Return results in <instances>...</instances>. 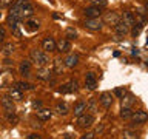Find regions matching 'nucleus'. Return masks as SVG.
<instances>
[{
  "mask_svg": "<svg viewBox=\"0 0 148 139\" xmlns=\"http://www.w3.org/2000/svg\"><path fill=\"white\" fill-rule=\"evenodd\" d=\"M99 102H100V105L103 107V108H110V107L113 105V94L108 93V91H103L99 97Z\"/></svg>",
  "mask_w": 148,
  "mask_h": 139,
  "instance_id": "nucleus-5",
  "label": "nucleus"
},
{
  "mask_svg": "<svg viewBox=\"0 0 148 139\" xmlns=\"http://www.w3.org/2000/svg\"><path fill=\"white\" fill-rule=\"evenodd\" d=\"M127 93L128 91H127V88H125V87H119V88H116V90H114V94L117 96V97H120V99H122Z\"/></svg>",
  "mask_w": 148,
  "mask_h": 139,
  "instance_id": "nucleus-29",
  "label": "nucleus"
},
{
  "mask_svg": "<svg viewBox=\"0 0 148 139\" xmlns=\"http://www.w3.org/2000/svg\"><path fill=\"white\" fill-rule=\"evenodd\" d=\"M28 139H40V136L37 133H31L29 136H28Z\"/></svg>",
  "mask_w": 148,
  "mask_h": 139,
  "instance_id": "nucleus-41",
  "label": "nucleus"
},
{
  "mask_svg": "<svg viewBox=\"0 0 148 139\" xmlns=\"http://www.w3.org/2000/svg\"><path fill=\"white\" fill-rule=\"evenodd\" d=\"M54 73H62V60H59V59H56L54 60Z\"/></svg>",
  "mask_w": 148,
  "mask_h": 139,
  "instance_id": "nucleus-32",
  "label": "nucleus"
},
{
  "mask_svg": "<svg viewBox=\"0 0 148 139\" xmlns=\"http://www.w3.org/2000/svg\"><path fill=\"white\" fill-rule=\"evenodd\" d=\"M31 59L34 60L37 65H40V67H45V65L49 62L46 53H43V51H40V50H31Z\"/></svg>",
  "mask_w": 148,
  "mask_h": 139,
  "instance_id": "nucleus-1",
  "label": "nucleus"
},
{
  "mask_svg": "<svg viewBox=\"0 0 148 139\" xmlns=\"http://www.w3.org/2000/svg\"><path fill=\"white\" fill-rule=\"evenodd\" d=\"M18 71H20L22 76H29L31 73V63L28 60H22L20 65H18Z\"/></svg>",
  "mask_w": 148,
  "mask_h": 139,
  "instance_id": "nucleus-16",
  "label": "nucleus"
},
{
  "mask_svg": "<svg viewBox=\"0 0 148 139\" xmlns=\"http://www.w3.org/2000/svg\"><path fill=\"white\" fill-rule=\"evenodd\" d=\"M147 67H148V62H147Z\"/></svg>",
  "mask_w": 148,
  "mask_h": 139,
  "instance_id": "nucleus-46",
  "label": "nucleus"
},
{
  "mask_svg": "<svg viewBox=\"0 0 148 139\" xmlns=\"http://www.w3.org/2000/svg\"><path fill=\"white\" fill-rule=\"evenodd\" d=\"M114 31H116V34H117L119 37H123L125 34H128V31H130V26L128 25H125V23L120 20L117 25L114 26Z\"/></svg>",
  "mask_w": 148,
  "mask_h": 139,
  "instance_id": "nucleus-10",
  "label": "nucleus"
},
{
  "mask_svg": "<svg viewBox=\"0 0 148 139\" xmlns=\"http://www.w3.org/2000/svg\"><path fill=\"white\" fill-rule=\"evenodd\" d=\"M85 85H86V88H90V90H94V88L97 87V79H96V76L92 73H86Z\"/></svg>",
  "mask_w": 148,
  "mask_h": 139,
  "instance_id": "nucleus-11",
  "label": "nucleus"
},
{
  "mask_svg": "<svg viewBox=\"0 0 148 139\" xmlns=\"http://www.w3.org/2000/svg\"><path fill=\"white\" fill-rule=\"evenodd\" d=\"M32 107H34V108H40V107H42V102H40V100H34V102H32Z\"/></svg>",
  "mask_w": 148,
  "mask_h": 139,
  "instance_id": "nucleus-40",
  "label": "nucleus"
},
{
  "mask_svg": "<svg viewBox=\"0 0 148 139\" xmlns=\"http://www.w3.org/2000/svg\"><path fill=\"white\" fill-rule=\"evenodd\" d=\"M14 3V0H0V9L2 8H8Z\"/></svg>",
  "mask_w": 148,
  "mask_h": 139,
  "instance_id": "nucleus-34",
  "label": "nucleus"
},
{
  "mask_svg": "<svg viewBox=\"0 0 148 139\" xmlns=\"http://www.w3.org/2000/svg\"><path fill=\"white\" fill-rule=\"evenodd\" d=\"M6 118H8L9 122H16V120H17L16 111H6Z\"/></svg>",
  "mask_w": 148,
  "mask_h": 139,
  "instance_id": "nucleus-33",
  "label": "nucleus"
},
{
  "mask_svg": "<svg viewBox=\"0 0 148 139\" xmlns=\"http://www.w3.org/2000/svg\"><path fill=\"white\" fill-rule=\"evenodd\" d=\"M51 76H53V71H51V70H45V68L37 73V77H39L40 81H49Z\"/></svg>",
  "mask_w": 148,
  "mask_h": 139,
  "instance_id": "nucleus-22",
  "label": "nucleus"
},
{
  "mask_svg": "<svg viewBox=\"0 0 148 139\" xmlns=\"http://www.w3.org/2000/svg\"><path fill=\"white\" fill-rule=\"evenodd\" d=\"M65 39H66V40L77 39V31L74 30V28H66V31H65Z\"/></svg>",
  "mask_w": 148,
  "mask_h": 139,
  "instance_id": "nucleus-24",
  "label": "nucleus"
},
{
  "mask_svg": "<svg viewBox=\"0 0 148 139\" xmlns=\"http://www.w3.org/2000/svg\"><path fill=\"white\" fill-rule=\"evenodd\" d=\"M2 107L5 108V111H14V110H16L14 100H12L9 96H3V97H2Z\"/></svg>",
  "mask_w": 148,
  "mask_h": 139,
  "instance_id": "nucleus-12",
  "label": "nucleus"
},
{
  "mask_svg": "<svg viewBox=\"0 0 148 139\" xmlns=\"http://www.w3.org/2000/svg\"><path fill=\"white\" fill-rule=\"evenodd\" d=\"M131 114H133V110L131 108H123V107H122L120 118H122V119H131Z\"/></svg>",
  "mask_w": 148,
  "mask_h": 139,
  "instance_id": "nucleus-28",
  "label": "nucleus"
},
{
  "mask_svg": "<svg viewBox=\"0 0 148 139\" xmlns=\"http://www.w3.org/2000/svg\"><path fill=\"white\" fill-rule=\"evenodd\" d=\"M16 88H18L20 91H25V90H32V88H34V85L26 83V82H17V83H16Z\"/></svg>",
  "mask_w": 148,
  "mask_h": 139,
  "instance_id": "nucleus-25",
  "label": "nucleus"
},
{
  "mask_svg": "<svg viewBox=\"0 0 148 139\" xmlns=\"http://www.w3.org/2000/svg\"><path fill=\"white\" fill-rule=\"evenodd\" d=\"M56 50H59L60 53H68V51L71 50V43H69V40H66V39H60L59 43H56Z\"/></svg>",
  "mask_w": 148,
  "mask_h": 139,
  "instance_id": "nucleus-13",
  "label": "nucleus"
},
{
  "mask_svg": "<svg viewBox=\"0 0 148 139\" xmlns=\"http://www.w3.org/2000/svg\"><path fill=\"white\" fill-rule=\"evenodd\" d=\"M142 23H136V25H133V34L134 36H137L139 32H140V30H142Z\"/></svg>",
  "mask_w": 148,
  "mask_h": 139,
  "instance_id": "nucleus-35",
  "label": "nucleus"
},
{
  "mask_svg": "<svg viewBox=\"0 0 148 139\" xmlns=\"http://www.w3.org/2000/svg\"><path fill=\"white\" fill-rule=\"evenodd\" d=\"M119 22H120V17H119L117 12H108V14L105 16V23H106V25L116 26Z\"/></svg>",
  "mask_w": 148,
  "mask_h": 139,
  "instance_id": "nucleus-9",
  "label": "nucleus"
},
{
  "mask_svg": "<svg viewBox=\"0 0 148 139\" xmlns=\"http://www.w3.org/2000/svg\"><path fill=\"white\" fill-rule=\"evenodd\" d=\"M86 110H90L91 113H96V110H97V107H96V99H91L90 102L86 104Z\"/></svg>",
  "mask_w": 148,
  "mask_h": 139,
  "instance_id": "nucleus-31",
  "label": "nucleus"
},
{
  "mask_svg": "<svg viewBox=\"0 0 148 139\" xmlns=\"http://www.w3.org/2000/svg\"><path fill=\"white\" fill-rule=\"evenodd\" d=\"M122 22L128 26H133L134 23H136V17H134V14L131 11H125L123 16H122Z\"/></svg>",
  "mask_w": 148,
  "mask_h": 139,
  "instance_id": "nucleus-14",
  "label": "nucleus"
},
{
  "mask_svg": "<svg viewBox=\"0 0 148 139\" xmlns=\"http://www.w3.org/2000/svg\"><path fill=\"white\" fill-rule=\"evenodd\" d=\"M94 124V118H92V114H86L83 113L80 116H77V120H76V125L77 127H91V125Z\"/></svg>",
  "mask_w": 148,
  "mask_h": 139,
  "instance_id": "nucleus-2",
  "label": "nucleus"
},
{
  "mask_svg": "<svg viewBox=\"0 0 148 139\" xmlns=\"http://www.w3.org/2000/svg\"><path fill=\"white\" fill-rule=\"evenodd\" d=\"M122 136H123V139H137L139 138L137 133L134 131V130H131V128H125L123 133H122Z\"/></svg>",
  "mask_w": 148,
  "mask_h": 139,
  "instance_id": "nucleus-23",
  "label": "nucleus"
},
{
  "mask_svg": "<svg viewBox=\"0 0 148 139\" xmlns=\"http://www.w3.org/2000/svg\"><path fill=\"white\" fill-rule=\"evenodd\" d=\"M39 26H40L39 20H34V19H29V20H26V23H25L26 31H29V32L37 31V30H39Z\"/></svg>",
  "mask_w": 148,
  "mask_h": 139,
  "instance_id": "nucleus-18",
  "label": "nucleus"
},
{
  "mask_svg": "<svg viewBox=\"0 0 148 139\" xmlns=\"http://www.w3.org/2000/svg\"><path fill=\"white\" fill-rule=\"evenodd\" d=\"M5 37H6V31H5L3 26H0V42H3Z\"/></svg>",
  "mask_w": 148,
  "mask_h": 139,
  "instance_id": "nucleus-37",
  "label": "nucleus"
},
{
  "mask_svg": "<svg viewBox=\"0 0 148 139\" xmlns=\"http://www.w3.org/2000/svg\"><path fill=\"white\" fill-rule=\"evenodd\" d=\"M14 48H16V46H14L12 43H6L5 45V54H11L14 51Z\"/></svg>",
  "mask_w": 148,
  "mask_h": 139,
  "instance_id": "nucleus-36",
  "label": "nucleus"
},
{
  "mask_svg": "<svg viewBox=\"0 0 148 139\" xmlns=\"http://www.w3.org/2000/svg\"><path fill=\"white\" fill-rule=\"evenodd\" d=\"M86 111V104L85 102H77L76 105H74V108H73V113H74V116H80V114H83Z\"/></svg>",
  "mask_w": 148,
  "mask_h": 139,
  "instance_id": "nucleus-19",
  "label": "nucleus"
},
{
  "mask_svg": "<svg viewBox=\"0 0 148 139\" xmlns=\"http://www.w3.org/2000/svg\"><path fill=\"white\" fill-rule=\"evenodd\" d=\"M91 3H92V6H97V8H105L106 5H108V2L106 0H91Z\"/></svg>",
  "mask_w": 148,
  "mask_h": 139,
  "instance_id": "nucleus-30",
  "label": "nucleus"
},
{
  "mask_svg": "<svg viewBox=\"0 0 148 139\" xmlns=\"http://www.w3.org/2000/svg\"><path fill=\"white\" fill-rule=\"evenodd\" d=\"M134 102H136V97H134L133 94H125L122 97V107L123 108H131V107L134 105Z\"/></svg>",
  "mask_w": 148,
  "mask_h": 139,
  "instance_id": "nucleus-15",
  "label": "nucleus"
},
{
  "mask_svg": "<svg viewBox=\"0 0 148 139\" xmlns=\"http://www.w3.org/2000/svg\"><path fill=\"white\" fill-rule=\"evenodd\" d=\"M42 48H43L45 53L56 51V40L53 39V37H45L43 42H42Z\"/></svg>",
  "mask_w": 148,
  "mask_h": 139,
  "instance_id": "nucleus-7",
  "label": "nucleus"
},
{
  "mask_svg": "<svg viewBox=\"0 0 148 139\" xmlns=\"http://www.w3.org/2000/svg\"><path fill=\"white\" fill-rule=\"evenodd\" d=\"M32 127H40V124H39V122H36V120H34V122H32Z\"/></svg>",
  "mask_w": 148,
  "mask_h": 139,
  "instance_id": "nucleus-44",
  "label": "nucleus"
},
{
  "mask_svg": "<svg viewBox=\"0 0 148 139\" xmlns=\"http://www.w3.org/2000/svg\"><path fill=\"white\" fill-rule=\"evenodd\" d=\"M32 14H34V8H32L31 5H28L26 8L22 9V17H23V19H25V17H31Z\"/></svg>",
  "mask_w": 148,
  "mask_h": 139,
  "instance_id": "nucleus-27",
  "label": "nucleus"
},
{
  "mask_svg": "<svg viewBox=\"0 0 148 139\" xmlns=\"http://www.w3.org/2000/svg\"><path fill=\"white\" fill-rule=\"evenodd\" d=\"M63 63H65V67H68V68H74L76 65L79 63V56L76 54H69L66 59L63 60Z\"/></svg>",
  "mask_w": 148,
  "mask_h": 139,
  "instance_id": "nucleus-17",
  "label": "nucleus"
},
{
  "mask_svg": "<svg viewBox=\"0 0 148 139\" xmlns=\"http://www.w3.org/2000/svg\"><path fill=\"white\" fill-rule=\"evenodd\" d=\"M12 32H14V36H16V37H22V32L18 31V28H17V26H14V28H12Z\"/></svg>",
  "mask_w": 148,
  "mask_h": 139,
  "instance_id": "nucleus-39",
  "label": "nucleus"
},
{
  "mask_svg": "<svg viewBox=\"0 0 148 139\" xmlns=\"http://www.w3.org/2000/svg\"><path fill=\"white\" fill-rule=\"evenodd\" d=\"M56 111H57L59 114L65 116L68 113V105L66 104H57V105H56Z\"/></svg>",
  "mask_w": 148,
  "mask_h": 139,
  "instance_id": "nucleus-26",
  "label": "nucleus"
},
{
  "mask_svg": "<svg viewBox=\"0 0 148 139\" xmlns=\"http://www.w3.org/2000/svg\"><path fill=\"white\" fill-rule=\"evenodd\" d=\"M85 26L91 31H100L102 26H103V22H102L100 19H86Z\"/></svg>",
  "mask_w": 148,
  "mask_h": 139,
  "instance_id": "nucleus-3",
  "label": "nucleus"
},
{
  "mask_svg": "<svg viewBox=\"0 0 148 139\" xmlns=\"http://www.w3.org/2000/svg\"><path fill=\"white\" fill-rule=\"evenodd\" d=\"M147 9H148V3H147Z\"/></svg>",
  "mask_w": 148,
  "mask_h": 139,
  "instance_id": "nucleus-45",
  "label": "nucleus"
},
{
  "mask_svg": "<svg viewBox=\"0 0 148 139\" xmlns=\"http://www.w3.org/2000/svg\"><path fill=\"white\" fill-rule=\"evenodd\" d=\"M65 139H73V136L69 133H66V134H65Z\"/></svg>",
  "mask_w": 148,
  "mask_h": 139,
  "instance_id": "nucleus-42",
  "label": "nucleus"
},
{
  "mask_svg": "<svg viewBox=\"0 0 148 139\" xmlns=\"http://www.w3.org/2000/svg\"><path fill=\"white\" fill-rule=\"evenodd\" d=\"M37 118H39L40 120H49L51 119V111L46 110V108L37 110Z\"/></svg>",
  "mask_w": 148,
  "mask_h": 139,
  "instance_id": "nucleus-20",
  "label": "nucleus"
},
{
  "mask_svg": "<svg viewBox=\"0 0 148 139\" xmlns=\"http://www.w3.org/2000/svg\"><path fill=\"white\" fill-rule=\"evenodd\" d=\"M131 120H133V124H143L148 120V114L145 111H133Z\"/></svg>",
  "mask_w": 148,
  "mask_h": 139,
  "instance_id": "nucleus-6",
  "label": "nucleus"
},
{
  "mask_svg": "<svg viewBox=\"0 0 148 139\" xmlns=\"http://www.w3.org/2000/svg\"><path fill=\"white\" fill-rule=\"evenodd\" d=\"M53 17H54V19H60L62 16H60V14H57V12H56V14H53Z\"/></svg>",
  "mask_w": 148,
  "mask_h": 139,
  "instance_id": "nucleus-43",
  "label": "nucleus"
},
{
  "mask_svg": "<svg viewBox=\"0 0 148 139\" xmlns=\"http://www.w3.org/2000/svg\"><path fill=\"white\" fill-rule=\"evenodd\" d=\"M80 139H94V133H92V131H90V133H85V134H83V136H82Z\"/></svg>",
  "mask_w": 148,
  "mask_h": 139,
  "instance_id": "nucleus-38",
  "label": "nucleus"
},
{
  "mask_svg": "<svg viewBox=\"0 0 148 139\" xmlns=\"http://www.w3.org/2000/svg\"><path fill=\"white\" fill-rule=\"evenodd\" d=\"M83 14L86 16V19H99L100 14H102V9L97 8V6H90L83 11Z\"/></svg>",
  "mask_w": 148,
  "mask_h": 139,
  "instance_id": "nucleus-8",
  "label": "nucleus"
},
{
  "mask_svg": "<svg viewBox=\"0 0 148 139\" xmlns=\"http://www.w3.org/2000/svg\"><path fill=\"white\" fill-rule=\"evenodd\" d=\"M9 97H11L12 100H22L23 99V94H22V91L18 90V88H11V90H9Z\"/></svg>",
  "mask_w": 148,
  "mask_h": 139,
  "instance_id": "nucleus-21",
  "label": "nucleus"
},
{
  "mask_svg": "<svg viewBox=\"0 0 148 139\" xmlns=\"http://www.w3.org/2000/svg\"><path fill=\"white\" fill-rule=\"evenodd\" d=\"M77 88H79L77 81H69L68 83H65V85L60 87V88H59V91H60V93H63V94H68V93L77 91Z\"/></svg>",
  "mask_w": 148,
  "mask_h": 139,
  "instance_id": "nucleus-4",
  "label": "nucleus"
}]
</instances>
